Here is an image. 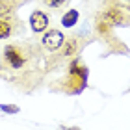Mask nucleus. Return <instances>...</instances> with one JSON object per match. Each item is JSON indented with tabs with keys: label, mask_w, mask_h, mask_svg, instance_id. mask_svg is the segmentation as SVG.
Here are the masks:
<instances>
[{
	"label": "nucleus",
	"mask_w": 130,
	"mask_h": 130,
	"mask_svg": "<svg viewBox=\"0 0 130 130\" xmlns=\"http://www.w3.org/2000/svg\"><path fill=\"white\" fill-rule=\"evenodd\" d=\"M4 60H6V63H8L11 69H21V67H24L28 58H26L24 50H22L21 46L8 45L4 48Z\"/></svg>",
	"instance_id": "1"
},
{
	"label": "nucleus",
	"mask_w": 130,
	"mask_h": 130,
	"mask_svg": "<svg viewBox=\"0 0 130 130\" xmlns=\"http://www.w3.org/2000/svg\"><path fill=\"white\" fill-rule=\"evenodd\" d=\"M41 43H43V46L46 50H50V52H54V50H60L63 43H65V37H63V34L60 30H50V32H46L43 35V39H41Z\"/></svg>",
	"instance_id": "2"
},
{
	"label": "nucleus",
	"mask_w": 130,
	"mask_h": 130,
	"mask_svg": "<svg viewBox=\"0 0 130 130\" xmlns=\"http://www.w3.org/2000/svg\"><path fill=\"white\" fill-rule=\"evenodd\" d=\"M30 26H32L34 32H45V28L48 26V17H46V13L35 9L30 15Z\"/></svg>",
	"instance_id": "3"
},
{
	"label": "nucleus",
	"mask_w": 130,
	"mask_h": 130,
	"mask_svg": "<svg viewBox=\"0 0 130 130\" xmlns=\"http://www.w3.org/2000/svg\"><path fill=\"white\" fill-rule=\"evenodd\" d=\"M76 21H78V11H76V9H71V11H67V13L63 15L61 24H63L65 28H71V26L76 24Z\"/></svg>",
	"instance_id": "4"
},
{
	"label": "nucleus",
	"mask_w": 130,
	"mask_h": 130,
	"mask_svg": "<svg viewBox=\"0 0 130 130\" xmlns=\"http://www.w3.org/2000/svg\"><path fill=\"white\" fill-rule=\"evenodd\" d=\"M9 34H11V24H9L8 21L0 19V39H6Z\"/></svg>",
	"instance_id": "5"
},
{
	"label": "nucleus",
	"mask_w": 130,
	"mask_h": 130,
	"mask_svg": "<svg viewBox=\"0 0 130 130\" xmlns=\"http://www.w3.org/2000/svg\"><path fill=\"white\" fill-rule=\"evenodd\" d=\"M74 50H76V41L71 39L69 43H67V46H65V50H63V56L65 58H71V56L74 54Z\"/></svg>",
	"instance_id": "6"
},
{
	"label": "nucleus",
	"mask_w": 130,
	"mask_h": 130,
	"mask_svg": "<svg viewBox=\"0 0 130 130\" xmlns=\"http://www.w3.org/2000/svg\"><path fill=\"white\" fill-rule=\"evenodd\" d=\"M63 2H65V0H45V4L50 6V8H60Z\"/></svg>",
	"instance_id": "7"
}]
</instances>
